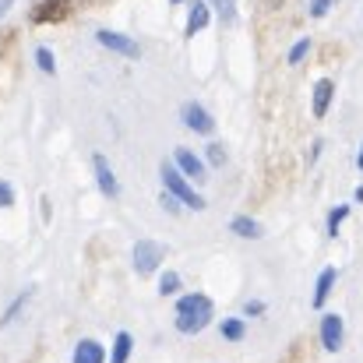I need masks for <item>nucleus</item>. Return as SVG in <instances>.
<instances>
[{
  "label": "nucleus",
  "mask_w": 363,
  "mask_h": 363,
  "mask_svg": "<svg viewBox=\"0 0 363 363\" xmlns=\"http://www.w3.org/2000/svg\"><path fill=\"white\" fill-rule=\"evenodd\" d=\"M7 205H14V187L7 180H0V208H7Z\"/></svg>",
  "instance_id": "nucleus-23"
},
{
  "label": "nucleus",
  "mask_w": 363,
  "mask_h": 363,
  "mask_svg": "<svg viewBox=\"0 0 363 363\" xmlns=\"http://www.w3.org/2000/svg\"><path fill=\"white\" fill-rule=\"evenodd\" d=\"M342 342H346V325H342V318H339V314H325V318H321V346H325L328 353H339Z\"/></svg>",
  "instance_id": "nucleus-7"
},
{
  "label": "nucleus",
  "mask_w": 363,
  "mask_h": 363,
  "mask_svg": "<svg viewBox=\"0 0 363 363\" xmlns=\"http://www.w3.org/2000/svg\"><path fill=\"white\" fill-rule=\"evenodd\" d=\"M130 350H134V339H130V332H117V342H113L110 363H127V360H130Z\"/></svg>",
  "instance_id": "nucleus-14"
},
{
  "label": "nucleus",
  "mask_w": 363,
  "mask_h": 363,
  "mask_svg": "<svg viewBox=\"0 0 363 363\" xmlns=\"http://www.w3.org/2000/svg\"><path fill=\"white\" fill-rule=\"evenodd\" d=\"M130 254H134V272H138V275H152V272L162 264V257H166V243H159V240H138Z\"/></svg>",
  "instance_id": "nucleus-3"
},
{
  "label": "nucleus",
  "mask_w": 363,
  "mask_h": 363,
  "mask_svg": "<svg viewBox=\"0 0 363 363\" xmlns=\"http://www.w3.org/2000/svg\"><path fill=\"white\" fill-rule=\"evenodd\" d=\"M64 11H67V0H50V4L35 7V21H46V18H53V14H64Z\"/></svg>",
  "instance_id": "nucleus-18"
},
{
  "label": "nucleus",
  "mask_w": 363,
  "mask_h": 363,
  "mask_svg": "<svg viewBox=\"0 0 363 363\" xmlns=\"http://www.w3.org/2000/svg\"><path fill=\"white\" fill-rule=\"evenodd\" d=\"M208 162H212V166H226V148H223L219 141L208 145Z\"/></svg>",
  "instance_id": "nucleus-22"
},
{
  "label": "nucleus",
  "mask_w": 363,
  "mask_h": 363,
  "mask_svg": "<svg viewBox=\"0 0 363 363\" xmlns=\"http://www.w3.org/2000/svg\"><path fill=\"white\" fill-rule=\"evenodd\" d=\"M350 216V205H339V208H332L328 212V237H335L339 233V226H342V219Z\"/></svg>",
  "instance_id": "nucleus-20"
},
{
  "label": "nucleus",
  "mask_w": 363,
  "mask_h": 363,
  "mask_svg": "<svg viewBox=\"0 0 363 363\" xmlns=\"http://www.w3.org/2000/svg\"><path fill=\"white\" fill-rule=\"evenodd\" d=\"M243 314H247V318H257V314H264V303H261V300H250V303L243 307Z\"/></svg>",
  "instance_id": "nucleus-26"
},
{
  "label": "nucleus",
  "mask_w": 363,
  "mask_h": 363,
  "mask_svg": "<svg viewBox=\"0 0 363 363\" xmlns=\"http://www.w3.org/2000/svg\"><path fill=\"white\" fill-rule=\"evenodd\" d=\"M335 279H339V272L328 264V268H321V275H318V286H314V307H325V300H328V293H332V286H335Z\"/></svg>",
  "instance_id": "nucleus-12"
},
{
  "label": "nucleus",
  "mask_w": 363,
  "mask_h": 363,
  "mask_svg": "<svg viewBox=\"0 0 363 363\" xmlns=\"http://www.w3.org/2000/svg\"><path fill=\"white\" fill-rule=\"evenodd\" d=\"M11 7H14V0H0V18H4V14H7Z\"/></svg>",
  "instance_id": "nucleus-27"
},
{
  "label": "nucleus",
  "mask_w": 363,
  "mask_h": 363,
  "mask_svg": "<svg viewBox=\"0 0 363 363\" xmlns=\"http://www.w3.org/2000/svg\"><path fill=\"white\" fill-rule=\"evenodd\" d=\"M332 96H335V82H332V78H321V82L314 85V117H325V113H328Z\"/></svg>",
  "instance_id": "nucleus-11"
},
{
  "label": "nucleus",
  "mask_w": 363,
  "mask_h": 363,
  "mask_svg": "<svg viewBox=\"0 0 363 363\" xmlns=\"http://www.w3.org/2000/svg\"><path fill=\"white\" fill-rule=\"evenodd\" d=\"M219 332H223V339H226V342H240L243 339V321L240 318H226V321L219 325Z\"/></svg>",
  "instance_id": "nucleus-17"
},
{
  "label": "nucleus",
  "mask_w": 363,
  "mask_h": 363,
  "mask_svg": "<svg viewBox=\"0 0 363 363\" xmlns=\"http://www.w3.org/2000/svg\"><path fill=\"white\" fill-rule=\"evenodd\" d=\"M328 7H332V0H311V14H314V18H325Z\"/></svg>",
  "instance_id": "nucleus-25"
},
{
  "label": "nucleus",
  "mask_w": 363,
  "mask_h": 363,
  "mask_svg": "<svg viewBox=\"0 0 363 363\" xmlns=\"http://www.w3.org/2000/svg\"><path fill=\"white\" fill-rule=\"evenodd\" d=\"M208 7L219 14L223 25H233V18H237V0H208Z\"/></svg>",
  "instance_id": "nucleus-15"
},
{
  "label": "nucleus",
  "mask_w": 363,
  "mask_h": 363,
  "mask_svg": "<svg viewBox=\"0 0 363 363\" xmlns=\"http://www.w3.org/2000/svg\"><path fill=\"white\" fill-rule=\"evenodd\" d=\"M173 162H177V169H180L184 177H191V180L205 177V162H201L191 148H177V152H173Z\"/></svg>",
  "instance_id": "nucleus-8"
},
{
  "label": "nucleus",
  "mask_w": 363,
  "mask_h": 363,
  "mask_svg": "<svg viewBox=\"0 0 363 363\" xmlns=\"http://www.w3.org/2000/svg\"><path fill=\"white\" fill-rule=\"evenodd\" d=\"M212 314H216V307H212V300L205 293H187V296L177 300V332L198 335L212 321Z\"/></svg>",
  "instance_id": "nucleus-1"
},
{
  "label": "nucleus",
  "mask_w": 363,
  "mask_h": 363,
  "mask_svg": "<svg viewBox=\"0 0 363 363\" xmlns=\"http://www.w3.org/2000/svg\"><path fill=\"white\" fill-rule=\"evenodd\" d=\"M92 173H96L99 194H106V198H121V184H117L113 166L106 162V155H103V152H96V155H92Z\"/></svg>",
  "instance_id": "nucleus-6"
},
{
  "label": "nucleus",
  "mask_w": 363,
  "mask_h": 363,
  "mask_svg": "<svg viewBox=\"0 0 363 363\" xmlns=\"http://www.w3.org/2000/svg\"><path fill=\"white\" fill-rule=\"evenodd\" d=\"M96 43H99V46H106V50H113V53H121V57H130V60H138V57H141V46H138L130 35L110 32V28H99V32H96Z\"/></svg>",
  "instance_id": "nucleus-5"
},
{
  "label": "nucleus",
  "mask_w": 363,
  "mask_h": 363,
  "mask_svg": "<svg viewBox=\"0 0 363 363\" xmlns=\"http://www.w3.org/2000/svg\"><path fill=\"white\" fill-rule=\"evenodd\" d=\"M208 18H212V7H208V0H198V4H191V14H187V39H194L205 25H208Z\"/></svg>",
  "instance_id": "nucleus-9"
},
{
  "label": "nucleus",
  "mask_w": 363,
  "mask_h": 363,
  "mask_svg": "<svg viewBox=\"0 0 363 363\" xmlns=\"http://www.w3.org/2000/svg\"><path fill=\"white\" fill-rule=\"evenodd\" d=\"M180 289V275L177 272H162V279H159V296H173Z\"/></svg>",
  "instance_id": "nucleus-19"
},
{
  "label": "nucleus",
  "mask_w": 363,
  "mask_h": 363,
  "mask_svg": "<svg viewBox=\"0 0 363 363\" xmlns=\"http://www.w3.org/2000/svg\"><path fill=\"white\" fill-rule=\"evenodd\" d=\"M180 205H184V201H180L177 194H169V191L162 194V208H166V212H180Z\"/></svg>",
  "instance_id": "nucleus-24"
},
{
  "label": "nucleus",
  "mask_w": 363,
  "mask_h": 363,
  "mask_svg": "<svg viewBox=\"0 0 363 363\" xmlns=\"http://www.w3.org/2000/svg\"><path fill=\"white\" fill-rule=\"evenodd\" d=\"M180 121L187 123L194 134H201V138L216 134V121H212V113H208L201 103H184V106H180Z\"/></svg>",
  "instance_id": "nucleus-4"
},
{
  "label": "nucleus",
  "mask_w": 363,
  "mask_h": 363,
  "mask_svg": "<svg viewBox=\"0 0 363 363\" xmlns=\"http://www.w3.org/2000/svg\"><path fill=\"white\" fill-rule=\"evenodd\" d=\"M159 177H162V187L184 201V208H191V212H201V208H205V198L187 184V177L177 169V162H162V166H159Z\"/></svg>",
  "instance_id": "nucleus-2"
},
{
  "label": "nucleus",
  "mask_w": 363,
  "mask_h": 363,
  "mask_svg": "<svg viewBox=\"0 0 363 363\" xmlns=\"http://www.w3.org/2000/svg\"><path fill=\"white\" fill-rule=\"evenodd\" d=\"M230 230H233L237 237H243V240H257V237H261V223H254L250 216H237V219L230 223Z\"/></svg>",
  "instance_id": "nucleus-13"
},
{
  "label": "nucleus",
  "mask_w": 363,
  "mask_h": 363,
  "mask_svg": "<svg viewBox=\"0 0 363 363\" xmlns=\"http://www.w3.org/2000/svg\"><path fill=\"white\" fill-rule=\"evenodd\" d=\"M71 363H110V360H106V350L96 339H82L74 346V360Z\"/></svg>",
  "instance_id": "nucleus-10"
},
{
  "label": "nucleus",
  "mask_w": 363,
  "mask_h": 363,
  "mask_svg": "<svg viewBox=\"0 0 363 363\" xmlns=\"http://www.w3.org/2000/svg\"><path fill=\"white\" fill-rule=\"evenodd\" d=\"M35 67L43 74H53L57 71V60H53V50L50 46H35Z\"/></svg>",
  "instance_id": "nucleus-16"
},
{
  "label": "nucleus",
  "mask_w": 363,
  "mask_h": 363,
  "mask_svg": "<svg viewBox=\"0 0 363 363\" xmlns=\"http://www.w3.org/2000/svg\"><path fill=\"white\" fill-rule=\"evenodd\" d=\"M173 4H180V0H173Z\"/></svg>",
  "instance_id": "nucleus-29"
},
{
  "label": "nucleus",
  "mask_w": 363,
  "mask_h": 363,
  "mask_svg": "<svg viewBox=\"0 0 363 363\" xmlns=\"http://www.w3.org/2000/svg\"><path fill=\"white\" fill-rule=\"evenodd\" d=\"M357 169L363 173V148H360V155H357Z\"/></svg>",
  "instance_id": "nucleus-28"
},
{
  "label": "nucleus",
  "mask_w": 363,
  "mask_h": 363,
  "mask_svg": "<svg viewBox=\"0 0 363 363\" xmlns=\"http://www.w3.org/2000/svg\"><path fill=\"white\" fill-rule=\"evenodd\" d=\"M307 53H311V39H300V43H296L289 53H286V60H289V64H300Z\"/></svg>",
  "instance_id": "nucleus-21"
}]
</instances>
